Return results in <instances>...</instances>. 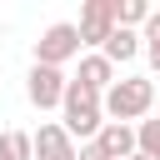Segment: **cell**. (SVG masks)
Wrapping results in <instances>:
<instances>
[{"label":"cell","mask_w":160,"mask_h":160,"mask_svg":"<svg viewBox=\"0 0 160 160\" xmlns=\"http://www.w3.org/2000/svg\"><path fill=\"white\" fill-rule=\"evenodd\" d=\"M150 105H155V80H145V75H125V80H115V85L100 95V110H105L110 120H120V125L150 115Z\"/></svg>","instance_id":"obj_1"},{"label":"cell","mask_w":160,"mask_h":160,"mask_svg":"<svg viewBox=\"0 0 160 160\" xmlns=\"http://www.w3.org/2000/svg\"><path fill=\"white\" fill-rule=\"evenodd\" d=\"M60 115H65V120H60V125H65V135H70V140L80 135V145H85V140H95V135H100V125H105L100 95H95V90H85L80 80H70V85H65Z\"/></svg>","instance_id":"obj_2"},{"label":"cell","mask_w":160,"mask_h":160,"mask_svg":"<svg viewBox=\"0 0 160 160\" xmlns=\"http://www.w3.org/2000/svg\"><path fill=\"white\" fill-rule=\"evenodd\" d=\"M75 55H80V30H75L70 20H55V25L40 30V40H35V65L65 70V60H75Z\"/></svg>","instance_id":"obj_3"},{"label":"cell","mask_w":160,"mask_h":160,"mask_svg":"<svg viewBox=\"0 0 160 160\" xmlns=\"http://www.w3.org/2000/svg\"><path fill=\"white\" fill-rule=\"evenodd\" d=\"M65 85H70L65 70H50V65H30V75H25V95L35 110H55L65 100Z\"/></svg>","instance_id":"obj_4"},{"label":"cell","mask_w":160,"mask_h":160,"mask_svg":"<svg viewBox=\"0 0 160 160\" xmlns=\"http://www.w3.org/2000/svg\"><path fill=\"white\" fill-rule=\"evenodd\" d=\"M75 30H80V50H85V45L100 50V45L110 40V30H115V0H90V5L80 10V25H75Z\"/></svg>","instance_id":"obj_5"},{"label":"cell","mask_w":160,"mask_h":160,"mask_svg":"<svg viewBox=\"0 0 160 160\" xmlns=\"http://www.w3.org/2000/svg\"><path fill=\"white\" fill-rule=\"evenodd\" d=\"M30 160H75V140L65 135V125H40L30 135Z\"/></svg>","instance_id":"obj_6"},{"label":"cell","mask_w":160,"mask_h":160,"mask_svg":"<svg viewBox=\"0 0 160 160\" xmlns=\"http://www.w3.org/2000/svg\"><path fill=\"white\" fill-rule=\"evenodd\" d=\"M85 90H95V95H105L110 85H115V65L100 55V50H90V55H80V75H75Z\"/></svg>","instance_id":"obj_7"},{"label":"cell","mask_w":160,"mask_h":160,"mask_svg":"<svg viewBox=\"0 0 160 160\" xmlns=\"http://www.w3.org/2000/svg\"><path fill=\"white\" fill-rule=\"evenodd\" d=\"M95 140H100V150H105L110 160H130V155H135V125H120V120H105Z\"/></svg>","instance_id":"obj_8"},{"label":"cell","mask_w":160,"mask_h":160,"mask_svg":"<svg viewBox=\"0 0 160 160\" xmlns=\"http://www.w3.org/2000/svg\"><path fill=\"white\" fill-rule=\"evenodd\" d=\"M100 55H105L110 65H130V60L140 55V30H120V25H115L110 40L100 45Z\"/></svg>","instance_id":"obj_9"},{"label":"cell","mask_w":160,"mask_h":160,"mask_svg":"<svg viewBox=\"0 0 160 160\" xmlns=\"http://www.w3.org/2000/svg\"><path fill=\"white\" fill-rule=\"evenodd\" d=\"M150 20V5L145 0H115V25L120 30H140Z\"/></svg>","instance_id":"obj_10"},{"label":"cell","mask_w":160,"mask_h":160,"mask_svg":"<svg viewBox=\"0 0 160 160\" xmlns=\"http://www.w3.org/2000/svg\"><path fill=\"white\" fill-rule=\"evenodd\" d=\"M135 155L160 160V120H140L135 125Z\"/></svg>","instance_id":"obj_11"},{"label":"cell","mask_w":160,"mask_h":160,"mask_svg":"<svg viewBox=\"0 0 160 160\" xmlns=\"http://www.w3.org/2000/svg\"><path fill=\"white\" fill-rule=\"evenodd\" d=\"M0 160H30V135L25 130H5L0 135Z\"/></svg>","instance_id":"obj_12"},{"label":"cell","mask_w":160,"mask_h":160,"mask_svg":"<svg viewBox=\"0 0 160 160\" xmlns=\"http://www.w3.org/2000/svg\"><path fill=\"white\" fill-rule=\"evenodd\" d=\"M140 45H160V10H150V20L140 25Z\"/></svg>","instance_id":"obj_13"},{"label":"cell","mask_w":160,"mask_h":160,"mask_svg":"<svg viewBox=\"0 0 160 160\" xmlns=\"http://www.w3.org/2000/svg\"><path fill=\"white\" fill-rule=\"evenodd\" d=\"M75 160H110V155L100 150V140H85V145L75 150Z\"/></svg>","instance_id":"obj_14"},{"label":"cell","mask_w":160,"mask_h":160,"mask_svg":"<svg viewBox=\"0 0 160 160\" xmlns=\"http://www.w3.org/2000/svg\"><path fill=\"white\" fill-rule=\"evenodd\" d=\"M145 55H150V70L160 75V45H145Z\"/></svg>","instance_id":"obj_15"},{"label":"cell","mask_w":160,"mask_h":160,"mask_svg":"<svg viewBox=\"0 0 160 160\" xmlns=\"http://www.w3.org/2000/svg\"><path fill=\"white\" fill-rule=\"evenodd\" d=\"M130 160H145V155H130Z\"/></svg>","instance_id":"obj_16"}]
</instances>
